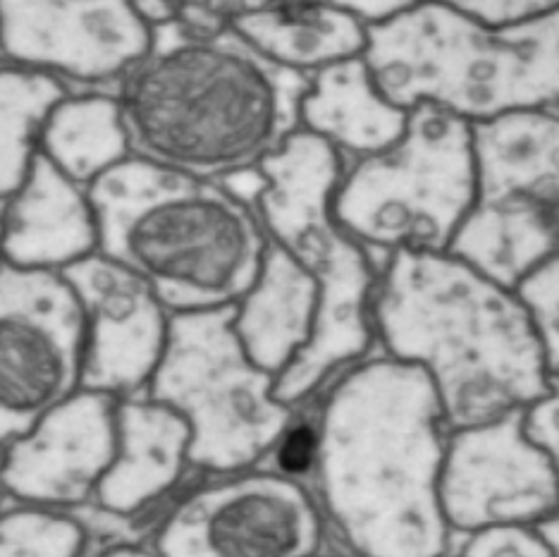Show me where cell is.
<instances>
[{
	"label": "cell",
	"instance_id": "6da1fadb",
	"mask_svg": "<svg viewBox=\"0 0 559 557\" xmlns=\"http://www.w3.org/2000/svg\"><path fill=\"white\" fill-rule=\"evenodd\" d=\"M316 486L352 557H448L440 508L450 430L418 366L368 359L337 378L319 416Z\"/></svg>",
	"mask_w": 559,
	"mask_h": 557
},
{
	"label": "cell",
	"instance_id": "7a4b0ae2",
	"mask_svg": "<svg viewBox=\"0 0 559 557\" xmlns=\"http://www.w3.org/2000/svg\"><path fill=\"white\" fill-rule=\"evenodd\" d=\"M311 78L280 68L230 27L154 29L116 98L132 158L199 180L257 170L301 130Z\"/></svg>",
	"mask_w": 559,
	"mask_h": 557
},
{
	"label": "cell",
	"instance_id": "3957f363",
	"mask_svg": "<svg viewBox=\"0 0 559 557\" xmlns=\"http://www.w3.org/2000/svg\"><path fill=\"white\" fill-rule=\"evenodd\" d=\"M371 323L385 357L430 378L450 434L526 412L550 390L543 345L514 289L450 251L392 254Z\"/></svg>",
	"mask_w": 559,
	"mask_h": 557
},
{
	"label": "cell",
	"instance_id": "277c9868",
	"mask_svg": "<svg viewBox=\"0 0 559 557\" xmlns=\"http://www.w3.org/2000/svg\"><path fill=\"white\" fill-rule=\"evenodd\" d=\"M98 254L124 265L173 313L233 307L257 283L269 235L221 182L130 158L88 187Z\"/></svg>",
	"mask_w": 559,
	"mask_h": 557
},
{
	"label": "cell",
	"instance_id": "5b68a950",
	"mask_svg": "<svg viewBox=\"0 0 559 557\" xmlns=\"http://www.w3.org/2000/svg\"><path fill=\"white\" fill-rule=\"evenodd\" d=\"M342 158L323 139L299 130L261 166L253 201L265 235L319 287V319L295 362L277 376L275 398L295 410L330 376L359 362L373 343L371 301L378 285L368 251L335 221Z\"/></svg>",
	"mask_w": 559,
	"mask_h": 557
},
{
	"label": "cell",
	"instance_id": "8992f818",
	"mask_svg": "<svg viewBox=\"0 0 559 557\" xmlns=\"http://www.w3.org/2000/svg\"><path fill=\"white\" fill-rule=\"evenodd\" d=\"M474 125L416 106L395 146L354 161L333 197L335 221L383 265L400 251L444 254L476 204Z\"/></svg>",
	"mask_w": 559,
	"mask_h": 557
},
{
	"label": "cell",
	"instance_id": "52a82bcc",
	"mask_svg": "<svg viewBox=\"0 0 559 557\" xmlns=\"http://www.w3.org/2000/svg\"><path fill=\"white\" fill-rule=\"evenodd\" d=\"M277 378L253 364L235 333V304L173 313L148 400L189 426V464L213 474L249 472L295 424L275 398Z\"/></svg>",
	"mask_w": 559,
	"mask_h": 557
},
{
	"label": "cell",
	"instance_id": "ba28073f",
	"mask_svg": "<svg viewBox=\"0 0 559 557\" xmlns=\"http://www.w3.org/2000/svg\"><path fill=\"white\" fill-rule=\"evenodd\" d=\"M476 204L450 254L504 287L559 254V112L524 110L474 125Z\"/></svg>",
	"mask_w": 559,
	"mask_h": 557
},
{
	"label": "cell",
	"instance_id": "9c48e42d",
	"mask_svg": "<svg viewBox=\"0 0 559 557\" xmlns=\"http://www.w3.org/2000/svg\"><path fill=\"white\" fill-rule=\"evenodd\" d=\"M86 321L60 273L0 261V450L82 390Z\"/></svg>",
	"mask_w": 559,
	"mask_h": 557
},
{
	"label": "cell",
	"instance_id": "30bf717a",
	"mask_svg": "<svg viewBox=\"0 0 559 557\" xmlns=\"http://www.w3.org/2000/svg\"><path fill=\"white\" fill-rule=\"evenodd\" d=\"M321 510L297 478L239 472L187 493L165 514L158 557H313Z\"/></svg>",
	"mask_w": 559,
	"mask_h": 557
},
{
	"label": "cell",
	"instance_id": "8fae6325",
	"mask_svg": "<svg viewBox=\"0 0 559 557\" xmlns=\"http://www.w3.org/2000/svg\"><path fill=\"white\" fill-rule=\"evenodd\" d=\"M559 505V474L524 428V412L454 430L444 448L440 508L452 534L538 526Z\"/></svg>",
	"mask_w": 559,
	"mask_h": 557
},
{
	"label": "cell",
	"instance_id": "7c38bea8",
	"mask_svg": "<svg viewBox=\"0 0 559 557\" xmlns=\"http://www.w3.org/2000/svg\"><path fill=\"white\" fill-rule=\"evenodd\" d=\"M151 42L154 29L122 0L0 3V54L50 78L118 88Z\"/></svg>",
	"mask_w": 559,
	"mask_h": 557
},
{
	"label": "cell",
	"instance_id": "4fadbf2b",
	"mask_svg": "<svg viewBox=\"0 0 559 557\" xmlns=\"http://www.w3.org/2000/svg\"><path fill=\"white\" fill-rule=\"evenodd\" d=\"M86 321L82 390L132 398L148 388L168 345L170 319L142 277L104 254L60 271Z\"/></svg>",
	"mask_w": 559,
	"mask_h": 557
},
{
	"label": "cell",
	"instance_id": "5bb4252c",
	"mask_svg": "<svg viewBox=\"0 0 559 557\" xmlns=\"http://www.w3.org/2000/svg\"><path fill=\"white\" fill-rule=\"evenodd\" d=\"M116 446L118 400L80 390L0 450V484L34 508H78L94 500Z\"/></svg>",
	"mask_w": 559,
	"mask_h": 557
},
{
	"label": "cell",
	"instance_id": "9a60e30c",
	"mask_svg": "<svg viewBox=\"0 0 559 557\" xmlns=\"http://www.w3.org/2000/svg\"><path fill=\"white\" fill-rule=\"evenodd\" d=\"M98 251L88 192L36 154L27 180L0 206V261L60 273Z\"/></svg>",
	"mask_w": 559,
	"mask_h": 557
},
{
	"label": "cell",
	"instance_id": "2e32d148",
	"mask_svg": "<svg viewBox=\"0 0 559 557\" xmlns=\"http://www.w3.org/2000/svg\"><path fill=\"white\" fill-rule=\"evenodd\" d=\"M189 466V426L154 400L118 402V446L96 490V505L112 517L144 514L168 498Z\"/></svg>",
	"mask_w": 559,
	"mask_h": 557
},
{
	"label": "cell",
	"instance_id": "e0dca14e",
	"mask_svg": "<svg viewBox=\"0 0 559 557\" xmlns=\"http://www.w3.org/2000/svg\"><path fill=\"white\" fill-rule=\"evenodd\" d=\"M319 319V287L269 239L257 283L235 304V333L247 357L280 376L309 345Z\"/></svg>",
	"mask_w": 559,
	"mask_h": 557
},
{
	"label": "cell",
	"instance_id": "ac0fdd59",
	"mask_svg": "<svg viewBox=\"0 0 559 557\" xmlns=\"http://www.w3.org/2000/svg\"><path fill=\"white\" fill-rule=\"evenodd\" d=\"M409 112L378 92L364 58L325 68L311 78L301 104V130L323 139L340 158L361 161L395 146Z\"/></svg>",
	"mask_w": 559,
	"mask_h": 557
},
{
	"label": "cell",
	"instance_id": "d6986e66",
	"mask_svg": "<svg viewBox=\"0 0 559 557\" xmlns=\"http://www.w3.org/2000/svg\"><path fill=\"white\" fill-rule=\"evenodd\" d=\"M230 27L275 66L313 78L361 58L364 24L340 3H247Z\"/></svg>",
	"mask_w": 559,
	"mask_h": 557
},
{
	"label": "cell",
	"instance_id": "ffe728a7",
	"mask_svg": "<svg viewBox=\"0 0 559 557\" xmlns=\"http://www.w3.org/2000/svg\"><path fill=\"white\" fill-rule=\"evenodd\" d=\"M39 154L80 187H92L98 177L130 161V137L116 94L60 100L41 130Z\"/></svg>",
	"mask_w": 559,
	"mask_h": 557
},
{
	"label": "cell",
	"instance_id": "44dd1931",
	"mask_svg": "<svg viewBox=\"0 0 559 557\" xmlns=\"http://www.w3.org/2000/svg\"><path fill=\"white\" fill-rule=\"evenodd\" d=\"M68 98L58 78L27 68H0V201L17 192L39 154L50 112Z\"/></svg>",
	"mask_w": 559,
	"mask_h": 557
},
{
	"label": "cell",
	"instance_id": "7402d4cb",
	"mask_svg": "<svg viewBox=\"0 0 559 557\" xmlns=\"http://www.w3.org/2000/svg\"><path fill=\"white\" fill-rule=\"evenodd\" d=\"M86 529L62 510L24 505L0 512V557H80Z\"/></svg>",
	"mask_w": 559,
	"mask_h": 557
},
{
	"label": "cell",
	"instance_id": "603a6c76",
	"mask_svg": "<svg viewBox=\"0 0 559 557\" xmlns=\"http://www.w3.org/2000/svg\"><path fill=\"white\" fill-rule=\"evenodd\" d=\"M514 293L536 328L550 376H559V254L528 271Z\"/></svg>",
	"mask_w": 559,
	"mask_h": 557
},
{
	"label": "cell",
	"instance_id": "cb8c5ba5",
	"mask_svg": "<svg viewBox=\"0 0 559 557\" xmlns=\"http://www.w3.org/2000/svg\"><path fill=\"white\" fill-rule=\"evenodd\" d=\"M460 557H555L533 526H507L464 536Z\"/></svg>",
	"mask_w": 559,
	"mask_h": 557
},
{
	"label": "cell",
	"instance_id": "d4e9b609",
	"mask_svg": "<svg viewBox=\"0 0 559 557\" xmlns=\"http://www.w3.org/2000/svg\"><path fill=\"white\" fill-rule=\"evenodd\" d=\"M464 15L478 22L480 27L490 32H502L524 24L533 17L548 12L555 3H543V0H464V3H454Z\"/></svg>",
	"mask_w": 559,
	"mask_h": 557
},
{
	"label": "cell",
	"instance_id": "484cf974",
	"mask_svg": "<svg viewBox=\"0 0 559 557\" xmlns=\"http://www.w3.org/2000/svg\"><path fill=\"white\" fill-rule=\"evenodd\" d=\"M524 428L528 440L548 454L559 474V376H550L548 395L524 412Z\"/></svg>",
	"mask_w": 559,
	"mask_h": 557
},
{
	"label": "cell",
	"instance_id": "4316f807",
	"mask_svg": "<svg viewBox=\"0 0 559 557\" xmlns=\"http://www.w3.org/2000/svg\"><path fill=\"white\" fill-rule=\"evenodd\" d=\"M345 10H349L364 27H378L392 17H397L412 3H402V0H349V3H340Z\"/></svg>",
	"mask_w": 559,
	"mask_h": 557
},
{
	"label": "cell",
	"instance_id": "83f0119b",
	"mask_svg": "<svg viewBox=\"0 0 559 557\" xmlns=\"http://www.w3.org/2000/svg\"><path fill=\"white\" fill-rule=\"evenodd\" d=\"M136 12L142 20L148 24L151 29L163 27V24H170L177 20V12H180V3H165V0H151V3H134Z\"/></svg>",
	"mask_w": 559,
	"mask_h": 557
},
{
	"label": "cell",
	"instance_id": "f1b7e54d",
	"mask_svg": "<svg viewBox=\"0 0 559 557\" xmlns=\"http://www.w3.org/2000/svg\"><path fill=\"white\" fill-rule=\"evenodd\" d=\"M533 529H536L538 536L548 543V548L555 553V557H559V505H557V510L548 519H545V522H540Z\"/></svg>",
	"mask_w": 559,
	"mask_h": 557
},
{
	"label": "cell",
	"instance_id": "f546056e",
	"mask_svg": "<svg viewBox=\"0 0 559 557\" xmlns=\"http://www.w3.org/2000/svg\"><path fill=\"white\" fill-rule=\"evenodd\" d=\"M94 557H158L154 548L134 546V543H120V546H112L108 550H100Z\"/></svg>",
	"mask_w": 559,
	"mask_h": 557
},
{
	"label": "cell",
	"instance_id": "4dcf8cb0",
	"mask_svg": "<svg viewBox=\"0 0 559 557\" xmlns=\"http://www.w3.org/2000/svg\"><path fill=\"white\" fill-rule=\"evenodd\" d=\"M313 557H337V555H313Z\"/></svg>",
	"mask_w": 559,
	"mask_h": 557
},
{
	"label": "cell",
	"instance_id": "1f68e13d",
	"mask_svg": "<svg viewBox=\"0 0 559 557\" xmlns=\"http://www.w3.org/2000/svg\"><path fill=\"white\" fill-rule=\"evenodd\" d=\"M3 493H5V490H3V484H0V496H3Z\"/></svg>",
	"mask_w": 559,
	"mask_h": 557
},
{
	"label": "cell",
	"instance_id": "d6a6232c",
	"mask_svg": "<svg viewBox=\"0 0 559 557\" xmlns=\"http://www.w3.org/2000/svg\"><path fill=\"white\" fill-rule=\"evenodd\" d=\"M557 112H559V108H557Z\"/></svg>",
	"mask_w": 559,
	"mask_h": 557
}]
</instances>
